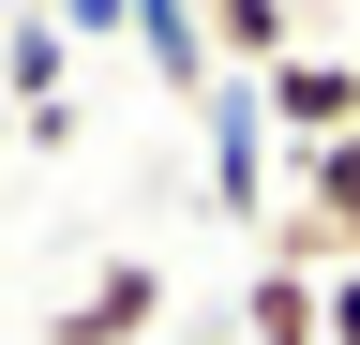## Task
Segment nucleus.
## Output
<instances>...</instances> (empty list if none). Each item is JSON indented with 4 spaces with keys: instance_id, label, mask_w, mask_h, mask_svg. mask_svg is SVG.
Segmentation results:
<instances>
[{
    "instance_id": "nucleus-3",
    "label": "nucleus",
    "mask_w": 360,
    "mask_h": 345,
    "mask_svg": "<svg viewBox=\"0 0 360 345\" xmlns=\"http://www.w3.org/2000/svg\"><path fill=\"white\" fill-rule=\"evenodd\" d=\"M195 46H210V75H270L300 46V0H195Z\"/></svg>"
},
{
    "instance_id": "nucleus-1",
    "label": "nucleus",
    "mask_w": 360,
    "mask_h": 345,
    "mask_svg": "<svg viewBox=\"0 0 360 345\" xmlns=\"http://www.w3.org/2000/svg\"><path fill=\"white\" fill-rule=\"evenodd\" d=\"M255 120H270L285 150H330V136H360V60H345V46H285V60L255 75Z\"/></svg>"
},
{
    "instance_id": "nucleus-8",
    "label": "nucleus",
    "mask_w": 360,
    "mask_h": 345,
    "mask_svg": "<svg viewBox=\"0 0 360 345\" xmlns=\"http://www.w3.org/2000/svg\"><path fill=\"white\" fill-rule=\"evenodd\" d=\"M0 136H15V120H0Z\"/></svg>"
},
{
    "instance_id": "nucleus-2",
    "label": "nucleus",
    "mask_w": 360,
    "mask_h": 345,
    "mask_svg": "<svg viewBox=\"0 0 360 345\" xmlns=\"http://www.w3.org/2000/svg\"><path fill=\"white\" fill-rule=\"evenodd\" d=\"M150 315H165V271L150 255H105V271L45 315V345H150Z\"/></svg>"
},
{
    "instance_id": "nucleus-7",
    "label": "nucleus",
    "mask_w": 360,
    "mask_h": 345,
    "mask_svg": "<svg viewBox=\"0 0 360 345\" xmlns=\"http://www.w3.org/2000/svg\"><path fill=\"white\" fill-rule=\"evenodd\" d=\"M315 345H360V271H330V285H315Z\"/></svg>"
},
{
    "instance_id": "nucleus-4",
    "label": "nucleus",
    "mask_w": 360,
    "mask_h": 345,
    "mask_svg": "<svg viewBox=\"0 0 360 345\" xmlns=\"http://www.w3.org/2000/svg\"><path fill=\"white\" fill-rule=\"evenodd\" d=\"M120 46H135V60H150V75H165V91H180V105H195V91H210V46H195V0H120Z\"/></svg>"
},
{
    "instance_id": "nucleus-5",
    "label": "nucleus",
    "mask_w": 360,
    "mask_h": 345,
    "mask_svg": "<svg viewBox=\"0 0 360 345\" xmlns=\"http://www.w3.org/2000/svg\"><path fill=\"white\" fill-rule=\"evenodd\" d=\"M240 345H315V285L300 271H255L240 285Z\"/></svg>"
},
{
    "instance_id": "nucleus-6",
    "label": "nucleus",
    "mask_w": 360,
    "mask_h": 345,
    "mask_svg": "<svg viewBox=\"0 0 360 345\" xmlns=\"http://www.w3.org/2000/svg\"><path fill=\"white\" fill-rule=\"evenodd\" d=\"M45 30H60V60H105L120 46V0H45Z\"/></svg>"
}]
</instances>
